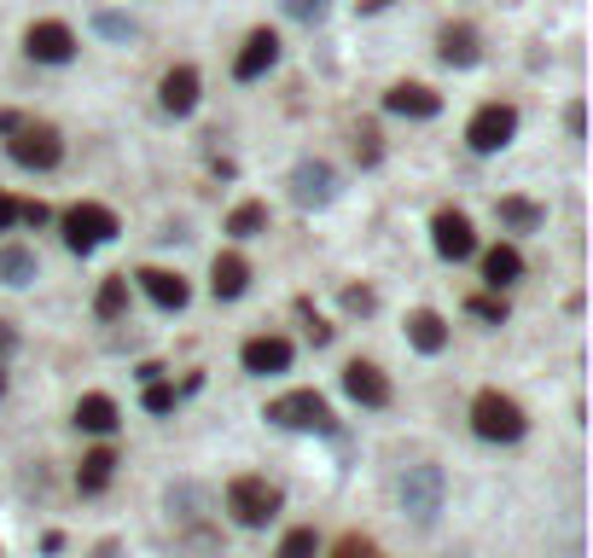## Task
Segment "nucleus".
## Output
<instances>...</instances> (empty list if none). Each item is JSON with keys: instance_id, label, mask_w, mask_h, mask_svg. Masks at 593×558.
I'll return each instance as SVG.
<instances>
[{"instance_id": "nucleus-30", "label": "nucleus", "mask_w": 593, "mask_h": 558, "mask_svg": "<svg viewBox=\"0 0 593 558\" xmlns=\"http://www.w3.org/2000/svg\"><path fill=\"white\" fill-rule=\"evenodd\" d=\"M355 157L366 163V169H373V163L384 157V146H378V129H373V122H361V129H355Z\"/></svg>"}, {"instance_id": "nucleus-27", "label": "nucleus", "mask_w": 593, "mask_h": 558, "mask_svg": "<svg viewBox=\"0 0 593 558\" xmlns=\"http://www.w3.org/2000/svg\"><path fill=\"white\" fill-rule=\"evenodd\" d=\"M495 210H501V221H506V227H518V233H529V227H541V210H536L529 198H501Z\"/></svg>"}, {"instance_id": "nucleus-15", "label": "nucleus", "mask_w": 593, "mask_h": 558, "mask_svg": "<svg viewBox=\"0 0 593 558\" xmlns=\"http://www.w3.org/2000/svg\"><path fill=\"white\" fill-rule=\"evenodd\" d=\"M140 292H146L157 308H187V297H193V285L180 280V274H169V267H140Z\"/></svg>"}, {"instance_id": "nucleus-12", "label": "nucleus", "mask_w": 593, "mask_h": 558, "mask_svg": "<svg viewBox=\"0 0 593 558\" xmlns=\"http://www.w3.org/2000/svg\"><path fill=\"white\" fill-rule=\"evenodd\" d=\"M343 396L361 402V407H384L391 402V379H384L373 361H350L343 366Z\"/></svg>"}, {"instance_id": "nucleus-37", "label": "nucleus", "mask_w": 593, "mask_h": 558, "mask_svg": "<svg viewBox=\"0 0 593 558\" xmlns=\"http://www.w3.org/2000/svg\"><path fill=\"white\" fill-rule=\"evenodd\" d=\"M12 349H18V326H12V320H0V361H7Z\"/></svg>"}, {"instance_id": "nucleus-20", "label": "nucleus", "mask_w": 593, "mask_h": 558, "mask_svg": "<svg viewBox=\"0 0 593 558\" xmlns=\"http://www.w3.org/2000/svg\"><path fill=\"white\" fill-rule=\"evenodd\" d=\"M483 280L495 285V292H506L513 280H524V256H518V244H495V251H483Z\"/></svg>"}, {"instance_id": "nucleus-41", "label": "nucleus", "mask_w": 593, "mask_h": 558, "mask_svg": "<svg viewBox=\"0 0 593 558\" xmlns=\"http://www.w3.org/2000/svg\"><path fill=\"white\" fill-rule=\"evenodd\" d=\"M0 390H7V372H0Z\"/></svg>"}, {"instance_id": "nucleus-18", "label": "nucleus", "mask_w": 593, "mask_h": 558, "mask_svg": "<svg viewBox=\"0 0 593 558\" xmlns=\"http://www.w3.org/2000/svg\"><path fill=\"white\" fill-rule=\"evenodd\" d=\"M244 285H251V262H244L239 251L216 256V267H210V292H216L221 303H233V297H244Z\"/></svg>"}, {"instance_id": "nucleus-38", "label": "nucleus", "mask_w": 593, "mask_h": 558, "mask_svg": "<svg viewBox=\"0 0 593 558\" xmlns=\"http://www.w3.org/2000/svg\"><path fill=\"white\" fill-rule=\"evenodd\" d=\"M12 221H18V198H12V193H0V233H7Z\"/></svg>"}, {"instance_id": "nucleus-34", "label": "nucleus", "mask_w": 593, "mask_h": 558, "mask_svg": "<svg viewBox=\"0 0 593 558\" xmlns=\"http://www.w3.org/2000/svg\"><path fill=\"white\" fill-rule=\"evenodd\" d=\"M472 315L488 320V326H501L506 320V297H472Z\"/></svg>"}, {"instance_id": "nucleus-35", "label": "nucleus", "mask_w": 593, "mask_h": 558, "mask_svg": "<svg viewBox=\"0 0 593 558\" xmlns=\"http://www.w3.org/2000/svg\"><path fill=\"white\" fill-rule=\"evenodd\" d=\"M343 308H350V315H373V308H378V297L366 292V285H350V292H343Z\"/></svg>"}, {"instance_id": "nucleus-13", "label": "nucleus", "mask_w": 593, "mask_h": 558, "mask_svg": "<svg viewBox=\"0 0 593 558\" xmlns=\"http://www.w3.org/2000/svg\"><path fill=\"white\" fill-rule=\"evenodd\" d=\"M239 361H244V372H256V379H268V372H285V366H292V338L262 332V338H251V343L239 349Z\"/></svg>"}, {"instance_id": "nucleus-9", "label": "nucleus", "mask_w": 593, "mask_h": 558, "mask_svg": "<svg viewBox=\"0 0 593 558\" xmlns=\"http://www.w3.org/2000/svg\"><path fill=\"white\" fill-rule=\"evenodd\" d=\"M292 198L303 204V210H320V204L338 198V169L326 157H303L292 169Z\"/></svg>"}, {"instance_id": "nucleus-33", "label": "nucleus", "mask_w": 593, "mask_h": 558, "mask_svg": "<svg viewBox=\"0 0 593 558\" xmlns=\"http://www.w3.org/2000/svg\"><path fill=\"white\" fill-rule=\"evenodd\" d=\"M332 558H384L373 541H366V535H343V541H338V552Z\"/></svg>"}, {"instance_id": "nucleus-25", "label": "nucleus", "mask_w": 593, "mask_h": 558, "mask_svg": "<svg viewBox=\"0 0 593 558\" xmlns=\"http://www.w3.org/2000/svg\"><path fill=\"white\" fill-rule=\"evenodd\" d=\"M122 308H129V274H111L106 285H99V297H94V315L99 320H117Z\"/></svg>"}, {"instance_id": "nucleus-4", "label": "nucleus", "mask_w": 593, "mask_h": 558, "mask_svg": "<svg viewBox=\"0 0 593 558\" xmlns=\"http://www.w3.org/2000/svg\"><path fill=\"white\" fill-rule=\"evenodd\" d=\"M117 233H122V227H117V216L106 210V204H70V210H65V244H70L76 256L111 244Z\"/></svg>"}, {"instance_id": "nucleus-32", "label": "nucleus", "mask_w": 593, "mask_h": 558, "mask_svg": "<svg viewBox=\"0 0 593 558\" xmlns=\"http://www.w3.org/2000/svg\"><path fill=\"white\" fill-rule=\"evenodd\" d=\"M140 402H146V413H169V407H175V384L152 379V384H146V396H140Z\"/></svg>"}, {"instance_id": "nucleus-40", "label": "nucleus", "mask_w": 593, "mask_h": 558, "mask_svg": "<svg viewBox=\"0 0 593 558\" xmlns=\"http://www.w3.org/2000/svg\"><path fill=\"white\" fill-rule=\"evenodd\" d=\"M384 7H391V0H361V12H384Z\"/></svg>"}, {"instance_id": "nucleus-16", "label": "nucleus", "mask_w": 593, "mask_h": 558, "mask_svg": "<svg viewBox=\"0 0 593 558\" xmlns=\"http://www.w3.org/2000/svg\"><path fill=\"white\" fill-rule=\"evenodd\" d=\"M437 53H442V65L472 70L477 58H483V41H477V30H472V24H448V30L437 35Z\"/></svg>"}, {"instance_id": "nucleus-2", "label": "nucleus", "mask_w": 593, "mask_h": 558, "mask_svg": "<svg viewBox=\"0 0 593 558\" xmlns=\"http://www.w3.org/2000/svg\"><path fill=\"white\" fill-rule=\"evenodd\" d=\"M228 512H233V524L262 529V524L279 518V489L268 478H256V471H244V478L228 483Z\"/></svg>"}, {"instance_id": "nucleus-36", "label": "nucleus", "mask_w": 593, "mask_h": 558, "mask_svg": "<svg viewBox=\"0 0 593 558\" xmlns=\"http://www.w3.org/2000/svg\"><path fill=\"white\" fill-rule=\"evenodd\" d=\"M53 210H47V204H18V221H30V227H41V221H47Z\"/></svg>"}, {"instance_id": "nucleus-8", "label": "nucleus", "mask_w": 593, "mask_h": 558, "mask_svg": "<svg viewBox=\"0 0 593 558\" xmlns=\"http://www.w3.org/2000/svg\"><path fill=\"white\" fill-rule=\"evenodd\" d=\"M24 53L35 65H70L76 58V30L58 24V18H41V24L24 30Z\"/></svg>"}, {"instance_id": "nucleus-3", "label": "nucleus", "mask_w": 593, "mask_h": 558, "mask_svg": "<svg viewBox=\"0 0 593 558\" xmlns=\"http://www.w3.org/2000/svg\"><path fill=\"white\" fill-rule=\"evenodd\" d=\"M472 430L483 442H518L529 419H524V407L513 396H501V390H483V396L472 402Z\"/></svg>"}, {"instance_id": "nucleus-23", "label": "nucleus", "mask_w": 593, "mask_h": 558, "mask_svg": "<svg viewBox=\"0 0 593 558\" xmlns=\"http://www.w3.org/2000/svg\"><path fill=\"white\" fill-rule=\"evenodd\" d=\"M111 471H117V453H111V448H94V453H81L76 489H81V494H99V489L111 483Z\"/></svg>"}, {"instance_id": "nucleus-21", "label": "nucleus", "mask_w": 593, "mask_h": 558, "mask_svg": "<svg viewBox=\"0 0 593 558\" xmlns=\"http://www.w3.org/2000/svg\"><path fill=\"white\" fill-rule=\"evenodd\" d=\"M407 343H414L419 355H437V349L448 343V320H442V315H431V308H419V315L407 320Z\"/></svg>"}, {"instance_id": "nucleus-11", "label": "nucleus", "mask_w": 593, "mask_h": 558, "mask_svg": "<svg viewBox=\"0 0 593 558\" xmlns=\"http://www.w3.org/2000/svg\"><path fill=\"white\" fill-rule=\"evenodd\" d=\"M274 65H279V35L274 30H251V35H244V47H239V58H233V76L256 81V76H268Z\"/></svg>"}, {"instance_id": "nucleus-6", "label": "nucleus", "mask_w": 593, "mask_h": 558, "mask_svg": "<svg viewBox=\"0 0 593 558\" xmlns=\"http://www.w3.org/2000/svg\"><path fill=\"white\" fill-rule=\"evenodd\" d=\"M7 152H12V163H24V169H53V163L65 157V140H58V129H47V122H24V129L7 134Z\"/></svg>"}, {"instance_id": "nucleus-7", "label": "nucleus", "mask_w": 593, "mask_h": 558, "mask_svg": "<svg viewBox=\"0 0 593 558\" xmlns=\"http://www.w3.org/2000/svg\"><path fill=\"white\" fill-rule=\"evenodd\" d=\"M513 134H518V111L506 106V99H495V106H483L472 122H465V140H472V152H483V157H488V152H501Z\"/></svg>"}, {"instance_id": "nucleus-29", "label": "nucleus", "mask_w": 593, "mask_h": 558, "mask_svg": "<svg viewBox=\"0 0 593 558\" xmlns=\"http://www.w3.org/2000/svg\"><path fill=\"white\" fill-rule=\"evenodd\" d=\"M279 7H285V12H292V18H297V24H320V18H326V12H332V0H279Z\"/></svg>"}, {"instance_id": "nucleus-31", "label": "nucleus", "mask_w": 593, "mask_h": 558, "mask_svg": "<svg viewBox=\"0 0 593 558\" xmlns=\"http://www.w3.org/2000/svg\"><path fill=\"white\" fill-rule=\"evenodd\" d=\"M94 30H99V35H111V41H134V35H140V30L129 24V18H117V12H99V18H94Z\"/></svg>"}, {"instance_id": "nucleus-1", "label": "nucleus", "mask_w": 593, "mask_h": 558, "mask_svg": "<svg viewBox=\"0 0 593 558\" xmlns=\"http://www.w3.org/2000/svg\"><path fill=\"white\" fill-rule=\"evenodd\" d=\"M396 501L402 512L414 518L419 529H431L442 518V501H448V478H442V466L437 460H419V466H407L402 471V483H396Z\"/></svg>"}, {"instance_id": "nucleus-10", "label": "nucleus", "mask_w": 593, "mask_h": 558, "mask_svg": "<svg viewBox=\"0 0 593 558\" xmlns=\"http://www.w3.org/2000/svg\"><path fill=\"white\" fill-rule=\"evenodd\" d=\"M431 244H437L442 262H465V256L477 251V233H472V221H465L460 210H437V221H431Z\"/></svg>"}, {"instance_id": "nucleus-14", "label": "nucleus", "mask_w": 593, "mask_h": 558, "mask_svg": "<svg viewBox=\"0 0 593 558\" xmlns=\"http://www.w3.org/2000/svg\"><path fill=\"white\" fill-rule=\"evenodd\" d=\"M157 99H163V111H169V117H193L198 111V70L175 65L169 76L157 81Z\"/></svg>"}, {"instance_id": "nucleus-26", "label": "nucleus", "mask_w": 593, "mask_h": 558, "mask_svg": "<svg viewBox=\"0 0 593 558\" xmlns=\"http://www.w3.org/2000/svg\"><path fill=\"white\" fill-rule=\"evenodd\" d=\"M228 233H233V239H256V233H268V204H239V210L228 216Z\"/></svg>"}, {"instance_id": "nucleus-24", "label": "nucleus", "mask_w": 593, "mask_h": 558, "mask_svg": "<svg viewBox=\"0 0 593 558\" xmlns=\"http://www.w3.org/2000/svg\"><path fill=\"white\" fill-rule=\"evenodd\" d=\"M35 280V256L24 244H0V285H30Z\"/></svg>"}, {"instance_id": "nucleus-28", "label": "nucleus", "mask_w": 593, "mask_h": 558, "mask_svg": "<svg viewBox=\"0 0 593 558\" xmlns=\"http://www.w3.org/2000/svg\"><path fill=\"white\" fill-rule=\"evenodd\" d=\"M274 558H320V535H315V529H292V535L279 541Z\"/></svg>"}, {"instance_id": "nucleus-22", "label": "nucleus", "mask_w": 593, "mask_h": 558, "mask_svg": "<svg viewBox=\"0 0 593 558\" xmlns=\"http://www.w3.org/2000/svg\"><path fill=\"white\" fill-rule=\"evenodd\" d=\"M76 425L88 430V437H111L117 430V402L111 396H81L76 402Z\"/></svg>"}, {"instance_id": "nucleus-19", "label": "nucleus", "mask_w": 593, "mask_h": 558, "mask_svg": "<svg viewBox=\"0 0 593 558\" xmlns=\"http://www.w3.org/2000/svg\"><path fill=\"white\" fill-rule=\"evenodd\" d=\"M169 518H175V524H187V529H198L204 518H210V489H198V483H175V489H169Z\"/></svg>"}, {"instance_id": "nucleus-17", "label": "nucleus", "mask_w": 593, "mask_h": 558, "mask_svg": "<svg viewBox=\"0 0 593 558\" xmlns=\"http://www.w3.org/2000/svg\"><path fill=\"white\" fill-rule=\"evenodd\" d=\"M384 111H396V117H437L442 94H431L425 81H396V88L384 94Z\"/></svg>"}, {"instance_id": "nucleus-39", "label": "nucleus", "mask_w": 593, "mask_h": 558, "mask_svg": "<svg viewBox=\"0 0 593 558\" xmlns=\"http://www.w3.org/2000/svg\"><path fill=\"white\" fill-rule=\"evenodd\" d=\"M12 129H24V117H18V111H0V134H12Z\"/></svg>"}, {"instance_id": "nucleus-5", "label": "nucleus", "mask_w": 593, "mask_h": 558, "mask_svg": "<svg viewBox=\"0 0 593 558\" xmlns=\"http://www.w3.org/2000/svg\"><path fill=\"white\" fill-rule=\"evenodd\" d=\"M268 425H279V430H332V407H326L320 390H292V396L268 402Z\"/></svg>"}]
</instances>
